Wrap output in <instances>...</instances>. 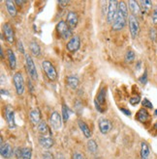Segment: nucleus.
Wrapping results in <instances>:
<instances>
[{"label": "nucleus", "mask_w": 157, "mask_h": 159, "mask_svg": "<svg viewBox=\"0 0 157 159\" xmlns=\"http://www.w3.org/2000/svg\"><path fill=\"white\" fill-rule=\"evenodd\" d=\"M128 8L124 1H120L118 3V11L115 16V20L113 22V29L115 31H119L125 27L128 20Z\"/></svg>", "instance_id": "obj_1"}, {"label": "nucleus", "mask_w": 157, "mask_h": 159, "mask_svg": "<svg viewBox=\"0 0 157 159\" xmlns=\"http://www.w3.org/2000/svg\"><path fill=\"white\" fill-rule=\"evenodd\" d=\"M25 57V67H26V71L28 73L29 77L32 80H37L38 79V72H37L36 67H35V64L34 61L32 59V57L29 54H26L24 55Z\"/></svg>", "instance_id": "obj_2"}, {"label": "nucleus", "mask_w": 157, "mask_h": 159, "mask_svg": "<svg viewBox=\"0 0 157 159\" xmlns=\"http://www.w3.org/2000/svg\"><path fill=\"white\" fill-rule=\"evenodd\" d=\"M56 31L62 39H71L72 38V28L68 26L66 21L60 20L56 25Z\"/></svg>", "instance_id": "obj_3"}, {"label": "nucleus", "mask_w": 157, "mask_h": 159, "mask_svg": "<svg viewBox=\"0 0 157 159\" xmlns=\"http://www.w3.org/2000/svg\"><path fill=\"white\" fill-rule=\"evenodd\" d=\"M42 69L44 70V71L46 72V74H47V76L50 80L55 81L57 79V71L50 61L44 60L42 62Z\"/></svg>", "instance_id": "obj_4"}, {"label": "nucleus", "mask_w": 157, "mask_h": 159, "mask_svg": "<svg viewBox=\"0 0 157 159\" xmlns=\"http://www.w3.org/2000/svg\"><path fill=\"white\" fill-rule=\"evenodd\" d=\"M118 3L115 0H110L109 1V5H108V15H107V21L108 23H112L115 21V16L117 15V11H118Z\"/></svg>", "instance_id": "obj_5"}, {"label": "nucleus", "mask_w": 157, "mask_h": 159, "mask_svg": "<svg viewBox=\"0 0 157 159\" xmlns=\"http://www.w3.org/2000/svg\"><path fill=\"white\" fill-rule=\"evenodd\" d=\"M13 81H14V85L16 92L18 96H22L24 93V79L22 72L17 71L14 74L13 76Z\"/></svg>", "instance_id": "obj_6"}, {"label": "nucleus", "mask_w": 157, "mask_h": 159, "mask_svg": "<svg viewBox=\"0 0 157 159\" xmlns=\"http://www.w3.org/2000/svg\"><path fill=\"white\" fill-rule=\"evenodd\" d=\"M128 24H129V31H130L132 39L137 38L140 32V24L138 21L137 17L133 15H130L128 17Z\"/></svg>", "instance_id": "obj_7"}, {"label": "nucleus", "mask_w": 157, "mask_h": 159, "mask_svg": "<svg viewBox=\"0 0 157 159\" xmlns=\"http://www.w3.org/2000/svg\"><path fill=\"white\" fill-rule=\"evenodd\" d=\"M106 91L107 89L105 87H103L100 90V92L98 93V95L96 97L95 99V105H96V109L103 113L105 111V106H106Z\"/></svg>", "instance_id": "obj_8"}, {"label": "nucleus", "mask_w": 157, "mask_h": 159, "mask_svg": "<svg viewBox=\"0 0 157 159\" xmlns=\"http://www.w3.org/2000/svg\"><path fill=\"white\" fill-rule=\"evenodd\" d=\"M81 48V40L79 36H73L66 44V48L69 52H76Z\"/></svg>", "instance_id": "obj_9"}, {"label": "nucleus", "mask_w": 157, "mask_h": 159, "mask_svg": "<svg viewBox=\"0 0 157 159\" xmlns=\"http://www.w3.org/2000/svg\"><path fill=\"white\" fill-rule=\"evenodd\" d=\"M5 116H6V120L8 125L11 129L16 127V124H15V112L14 109L11 105H7L6 109H5Z\"/></svg>", "instance_id": "obj_10"}, {"label": "nucleus", "mask_w": 157, "mask_h": 159, "mask_svg": "<svg viewBox=\"0 0 157 159\" xmlns=\"http://www.w3.org/2000/svg\"><path fill=\"white\" fill-rule=\"evenodd\" d=\"M113 128V124L110 120L106 118H102L99 120V130L102 134L109 133Z\"/></svg>", "instance_id": "obj_11"}, {"label": "nucleus", "mask_w": 157, "mask_h": 159, "mask_svg": "<svg viewBox=\"0 0 157 159\" xmlns=\"http://www.w3.org/2000/svg\"><path fill=\"white\" fill-rule=\"evenodd\" d=\"M61 118L62 116L57 111H53L50 116V124L54 129H59L61 127Z\"/></svg>", "instance_id": "obj_12"}, {"label": "nucleus", "mask_w": 157, "mask_h": 159, "mask_svg": "<svg viewBox=\"0 0 157 159\" xmlns=\"http://www.w3.org/2000/svg\"><path fill=\"white\" fill-rule=\"evenodd\" d=\"M3 33L5 35L6 40L10 43H13L15 41V33H14L13 27L10 25V23H5L3 25Z\"/></svg>", "instance_id": "obj_13"}, {"label": "nucleus", "mask_w": 157, "mask_h": 159, "mask_svg": "<svg viewBox=\"0 0 157 159\" xmlns=\"http://www.w3.org/2000/svg\"><path fill=\"white\" fill-rule=\"evenodd\" d=\"M66 23L68 24L69 27L71 28H75L77 27L78 23H79V16L78 14L74 11H70L67 14V17H66Z\"/></svg>", "instance_id": "obj_14"}, {"label": "nucleus", "mask_w": 157, "mask_h": 159, "mask_svg": "<svg viewBox=\"0 0 157 159\" xmlns=\"http://www.w3.org/2000/svg\"><path fill=\"white\" fill-rule=\"evenodd\" d=\"M0 153H1L2 157L4 158H10L13 155V148L10 144L5 143L1 144V148H0Z\"/></svg>", "instance_id": "obj_15"}, {"label": "nucleus", "mask_w": 157, "mask_h": 159, "mask_svg": "<svg viewBox=\"0 0 157 159\" xmlns=\"http://www.w3.org/2000/svg\"><path fill=\"white\" fill-rule=\"evenodd\" d=\"M39 144L45 148H51L53 146V139L51 136L41 135L39 137Z\"/></svg>", "instance_id": "obj_16"}, {"label": "nucleus", "mask_w": 157, "mask_h": 159, "mask_svg": "<svg viewBox=\"0 0 157 159\" xmlns=\"http://www.w3.org/2000/svg\"><path fill=\"white\" fill-rule=\"evenodd\" d=\"M29 119L33 125H38L41 123V112L38 108H35L30 111L29 113Z\"/></svg>", "instance_id": "obj_17"}, {"label": "nucleus", "mask_w": 157, "mask_h": 159, "mask_svg": "<svg viewBox=\"0 0 157 159\" xmlns=\"http://www.w3.org/2000/svg\"><path fill=\"white\" fill-rule=\"evenodd\" d=\"M128 5H129V9H130V11H131L133 16H138L141 14L142 9H141L140 4L138 3L137 1H135V0H129Z\"/></svg>", "instance_id": "obj_18"}, {"label": "nucleus", "mask_w": 157, "mask_h": 159, "mask_svg": "<svg viewBox=\"0 0 157 159\" xmlns=\"http://www.w3.org/2000/svg\"><path fill=\"white\" fill-rule=\"evenodd\" d=\"M7 57H8V61H9V65H10V68L12 70H15L17 68V58H16V55H15L14 51L11 48L7 49Z\"/></svg>", "instance_id": "obj_19"}, {"label": "nucleus", "mask_w": 157, "mask_h": 159, "mask_svg": "<svg viewBox=\"0 0 157 159\" xmlns=\"http://www.w3.org/2000/svg\"><path fill=\"white\" fill-rule=\"evenodd\" d=\"M78 125H79L81 130L82 131V134L85 135V137H86V138H90L91 135H92L91 130H90V128L87 126V125L85 123V121H84V120H78Z\"/></svg>", "instance_id": "obj_20"}, {"label": "nucleus", "mask_w": 157, "mask_h": 159, "mask_svg": "<svg viewBox=\"0 0 157 159\" xmlns=\"http://www.w3.org/2000/svg\"><path fill=\"white\" fill-rule=\"evenodd\" d=\"M5 5H6V9L11 16H17V6H16V3L13 2L12 0H7L5 1Z\"/></svg>", "instance_id": "obj_21"}, {"label": "nucleus", "mask_w": 157, "mask_h": 159, "mask_svg": "<svg viewBox=\"0 0 157 159\" xmlns=\"http://www.w3.org/2000/svg\"><path fill=\"white\" fill-rule=\"evenodd\" d=\"M66 83H67L68 87H70L73 90H75L79 86L80 80H79V78L76 75H70V76H68L66 78Z\"/></svg>", "instance_id": "obj_22"}, {"label": "nucleus", "mask_w": 157, "mask_h": 159, "mask_svg": "<svg viewBox=\"0 0 157 159\" xmlns=\"http://www.w3.org/2000/svg\"><path fill=\"white\" fill-rule=\"evenodd\" d=\"M136 116H137V120H139V121H141V123H145V121L149 120V118H150L149 112H147L145 108L140 109Z\"/></svg>", "instance_id": "obj_23"}, {"label": "nucleus", "mask_w": 157, "mask_h": 159, "mask_svg": "<svg viewBox=\"0 0 157 159\" xmlns=\"http://www.w3.org/2000/svg\"><path fill=\"white\" fill-rule=\"evenodd\" d=\"M29 48H30V51L31 53L34 55V56H40L41 55V48H40V45L39 43H37L36 41H31L30 43H29Z\"/></svg>", "instance_id": "obj_24"}, {"label": "nucleus", "mask_w": 157, "mask_h": 159, "mask_svg": "<svg viewBox=\"0 0 157 159\" xmlns=\"http://www.w3.org/2000/svg\"><path fill=\"white\" fill-rule=\"evenodd\" d=\"M150 147L145 142L142 143V148H141V158L142 159H150Z\"/></svg>", "instance_id": "obj_25"}, {"label": "nucleus", "mask_w": 157, "mask_h": 159, "mask_svg": "<svg viewBox=\"0 0 157 159\" xmlns=\"http://www.w3.org/2000/svg\"><path fill=\"white\" fill-rule=\"evenodd\" d=\"M140 6H141L143 13L145 14V13H147L150 11V9L152 6V2L150 1V0H143V1L140 2Z\"/></svg>", "instance_id": "obj_26"}, {"label": "nucleus", "mask_w": 157, "mask_h": 159, "mask_svg": "<svg viewBox=\"0 0 157 159\" xmlns=\"http://www.w3.org/2000/svg\"><path fill=\"white\" fill-rule=\"evenodd\" d=\"M97 148H98V145L96 144V142L94 140L89 139L87 141V149L88 152L91 153H95L97 152Z\"/></svg>", "instance_id": "obj_27"}, {"label": "nucleus", "mask_w": 157, "mask_h": 159, "mask_svg": "<svg viewBox=\"0 0 157 159\" xmlns=\"http://www.w3.org/2000/svg\"><path fill=\"white\" fill-rule=\"evenodd\" d=\"M38 131L42 134V135H46L49 132V126L47 125L45 120H41V123L38 125Z\"/></svg>", "instance_id": "obj_28"}, {"label": "nucleus", "mask_w": 157, "mask_h": 159, "mask_svg": "<svg viewBox=\"0 0 157 159\" xmlns=\"http://www.w3.org/2000/svg\"><path fill=\"white\" fill-rule=\"evenodd\" d=\"M69 108L68 106L65 104V103H63L62 104V119H63V121L64 123H66V121L69 120Z\"/></svg>", "instance_id": "obj_29"}, {"label": "nucleus", "mask_w": 157, "mask_h": 159, "mask_svg": "<svg viewBox=\"0 0 157 159\" xmlns=\"http://www.w3.org/2000/svg\"><path fill=\"white\" fill-rule=\"evenodd\" d=\"M135 60V53L133 50H128L125 54V62L127 64H132Z\"/></svg>", "instance_id": "obj_30"}, {"label": "nucleus", "mask_w": 157, "mask_h": 159, "mask_svg": "<svg viewBox=\"0 0 157 159\" xmlns=\"http://www.w3.org/2000/svg\"><path fill=\"white\" fill-rule=\"evenodd\" d=\"M32 151L30 148H22V159H31Z\"/></svg>", "instance_id": "obj_31"}, {"label": "nucleus", "mask_w": 157, "mask_h": 159, "mask_svg": "<svg viewBox=\"0 0 157 159\" xmlns=\"http://www.w3.org/2000/svg\"><path fill=\"white\" fill-rule=\"evenodd\" d=\"M150 38L153 42L157 41V30L155 29L154 27H151L150 29Z\"/></svg>", "instance_id": "obj_32"}, {"label": "nucleus", "mask_w": 157, "mask_h": 159, "mask_svg": "<svg viewBox=\"0 0 157 159\" xmlns=\"http://www.w3.org/2000/svg\"><path fill=\"white\" fill-rule=\"evenodd\" d=\"M140 100H141V98L139 96H137V97H133L130 98V100H129V102H130V104L135 106L137 105L138 103H140Z\"/></svg>", "instance_id": "obj_33"}, {"label": "nucleus", "mask_w": 157, "mask_h": 159, "mask_svg": "<svg viewBox=\"0 0 157 159\" xmlns=\"http://www.w3.org/2000/svg\"><path fill=\"white\" fill-rule=\"evenodd\" d=\"M142 103H143V106H144L145 108H149V109H152V108H153V105H152V103H151V102H150L149 99H147V98H145V99H143Z\"/></svg>", "instance_id": "obj_34"}, {"label": "nucleus", "mask_w": 157, "mask_h": 159, "mask_svg": "<svg viewBox=\"0 0 157 159\" xmlns=\"http://www.w3.org/2000/svg\"><path fill=\"white\" fill-rule=\"evenodd\" d=\"M15 155L17 157V159H21L22 158V148H17L15 151Z\"/></svg>", "instance_id": "obj_35"}, {"label": "nucleus", "mask_w": 157, "mask_h": 159, "mask_svg": "<svg viewBox=\"0 0 157 159\" xmlns=\"http://www.w3.org/2000/svg\"><path fill=\"white\" fill-rule=\"evenodd\" d=\"M151 20H152V23L153 24H157V7L154 8L153 13H152V16H151Z\"/></svg>", "instance_id": "obj_36"}, {"label": "nucleus", "mask_w": 157, "mask_h": 159, "mask_svg": "<svg viewBox=\"0 0 157 159\" xmlns=\"http://www.w3.org/2000/svg\"><path fill=\"white\" fill-rule=\"evenodd\" d=\"M17 49H18V51H20L21 53H22V54H25V53H24V48H23L22 42V41H17Z\"/></svg>", "instance_id": "obj_37"}, {"label": "nucleus", "mask_w": 157, "mask_h": 159, "mask_svg": "<svg viewBox=\"0 0 157 159\" xmlns=\"http://www.w3.org/2000/svg\"><path fill=\"white\" fill-rule=\"evenodd\" d=\"M43 159H54L52 153H51L50 152H45L43 153Z\"/></svg>", "instance_id": "obj_38"}, {"label": "nucleus", "mask_w": 157, "mask_h": 159, "mask_svg": "<svg viewBox=\"0 0 157 159\" xmlns=\"http://www.w3.org/2000/svg\"><path fill=\"white\" fill-rule=\"evenodd\" d=\"M72 159H86V157L80 152H75V153H73Z\"/></svg>", "instance_id": "obj_39"}, {"label": "nucleus", "mask_w": 157, "mask_h": 159, "mask_svg": "<svg viewBox=\"0 0 157 159\" xmlns=\"http://www.w3.org/2000/svg\"><path fill=\"white\" fill-rule=\"evenodd\" d=\"M140 81H141L143 84H145V83L147 82V73H146V71H145V73L143 74V76L140 78Z\"/></svg>", "instance_id": "obj_40"}, {"label": "nucleus", "mask_w": 157, "mask_h": 159, "mask_svg": "<svg viewBox=\"0 0 157 159\" xmlns=\"http://www.w3.org/2000/svg\"><path fill=\"white\" fill-rule=\"evenodd\" d=\"M58 4H59L62 8H64V7L67 6V5L69 4V1H68V0H64V1H62V0H60V1H58Z\"/></svg>", "instance_id": "obj_41"}, {"label": "nucleus", "mask_w": 157, "mask_h": 159, "mask_svg": "<svg viewBox=\"0 0 157 159\" xmlns=\"http://www.w3.org/2000/svg\"><path fill=\"white\" fill-rule=\"evenodd\" d=\"M120 110L123 112L125 115H127V116H130L131 115V112L129 111V110H127V109H125V108H120Z\"/></svg>", "instance_id": "obj_42"}, {"label": "nucleus", "mask_w": 157, "mask_h": 159, "mask_svg": "<svg viewBox=\"0 0 157 159\" xmlns=\"http://www.w3.org/2000/svg\"><path fill=\"white\" fill-rule=\"evenodd\" d=\"M15 3H16V5H18V6H22L23 3H24V1H22V0H21V1H20V0H16V1H15Z\"/></svg>", "instance_id": "obj_43"}, {"label": "nucleus", "mask_w": 157, "mask_h": 159, "mask_svg": "<svg viewBox=\"0 0 157 159\" xmlns=\"http://www.w3.org/2000/svg\"><path fill=\"white\" fill-rule=\"evenodd\" d=\"M57 159H65V157H64L62 154H59V153H58V155H57Z\"/></svg>", "instance_id": "obj_44"}, {"label": "nucleus", "mask_w": 157, "mask_h": 159, "mask_svg": "<svg viewBox=\"0 0 157 159\" xmlns=\"http://www.w3.org/2000/svg\"><path fill=\"white\" fill-rule=\"evenodd\" d=\"M0 52H1V58L3 59V58H4V53H3V49H2V48H0Z\"/></svg>", "instance_id": "obj_45"}, {"label": "nucleus", "mask_w": 157, "mask_h": 159, "mask_svg": "<svg viewBox=\"0 0 157 159\" xmlns=\"http://www.w3.org/2000/svg\"><path fill=\"white\" fill-rule=\"evenodd\" d=\"M153 127H154V129H156V130H157V123H155V124H154V126H153Z\"/></svg>", "instance_id": "obj_46"}, {"label": "nucleus", "mask_w": 157, "mask_h": 159, "mask_svg": "<svg viewBox=\"0 0 157 159\" xmlns=\"http://www.w3.org/2000/svg\"><path fill=\"white\" fill-rule=\"evenodd\" d=\"M154 114H155V116H157V109H156V110L154 111Z\"/></svg>", "instance_id": "obj_47"}, {"label": "nucleus", "mask_w": 157, "mask_h": 159, "mask_svg": "<svg viewBox=\"0 0 157 159\" xmlns=\"http://www.w3.org/2000/svg\"><path fill=\"white\" fill-rule=\"evenodd\" d=\"M94 159H101V158H99V157H97V158H94Z\"/></svg>", "instance_id": "obj_48"}]
</instances>
